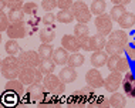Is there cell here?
<instances>
[{
  "instance_id": "obj_1",
  "label": "cell",
  "mask_w": 135,
  "mask_h": 108,
  "mask_svg": "<svg viewBox=\"0 0 135 108\" xmlns=\"http://www.w3.org/2000/svg\"><path fill=\"white\" fill-rule=\"evenodd\" d=\"M21 66L19 57L16 56H7L6 58L2 60V75L7 80H13V78H19Z\"/></svg>"
},
{
  "instance_id": "obj_2",
  "label": "cell",
  "mask_w": 135,
  "mask_h": 108,
  "mask_svg": "<svg viewBox=\"0 0 135 108\" xmlns=\"http://www.w3.org/2000/svg\"><path fill=\"white\" fill-rule=\"evenodd\" d=\"M19 78L24 85H31L34 82H43V73L38 67H21Z\"/></svg>"
},
{
  "instance_id": "obj_3",
  "label": "cell",
  "mask_w": 135,
  "mask_h": 108,
  "mask_svg": "<svg viewBox=\"0 0 135 108\" xmlns=\"http://www.w3.org/2000/svg\"><path fill=\"white\" fill-rule=\"evenodd\" d=\"M43 84H44L46 90L50 92V94L54 95H61L65 91V82L61 81V78L58 75H54L53 73L46 74L44 80H43Z\"/></svg>"
},
{
  "instance_id": "obj_4",
  "label": "cell",
  "mask_w": 135,
  "mask_h": 108,
  "mask_svg": "<svg viewBox=\"0 0 135 108\" xmlns=\"http://www.w3.org/2000/svg\"><path fill=\"white\" fill-rule=\"evenodd\" d=\"M71 10L74 13V17L77 19V23H88L91 20V9H88V6L85 4V2L83 0H77V2L73 3Z\"/></svg>"
},
{
  "instance_id": "obj_5",
  "label": "cell",
  "mask_w": 135,
  "mask_h": 108,
  "mask_svg": "<svg viewBox=\"0 0 135 108\" xmlns=\"http://www.w3.org/2000/svg\"><path fill=\"white\" fill-rule=\"evenodd\" d=\"M46 91L47 90H46L43 82H34V84L28 85V88H27V92H26V94L28 95L27 100L28 101H33V102L44 101V98L47 97Z\"/></svg>"
},
{
  "instance_id": "obj_6",
  "label": "cell",
  "mask_w": 135,
  "mask_h": 108,
  "mask_svg": "<svg viewBox=\"0 0 135 108\" xmlns=\"http://www.w3.org/2000/svg\"><path fill=\"white\" fill-rule=\"evenodd\" d=\"M19 61H20L21 67H38L40 63H41V57H40L38 51L27 50V51L20 53Z\"/></svg>"
},
{
  "instance_id": "obj_7",
  "label": "cell",
  "mask_w": 135,
  "mask_h": 108,
  "mask_svg": "<svg viewBox=\"0 0 135 108\" xmlns=\"http://www.w3.org/2000/svg\"><path fill=\"white\" fill-rule=\"evenodd\" d=\"M94 23H95L97 31L100 34L109 36V33L112 31V19L107 13H103V14H100V16H97Z\"/></svg>"
},
{
  "instance_id": "obj_8",
  "label": "cell",
  "mask_w": 135,
  "mask_h": 108,
  "mask_svg": "<svg viewBox=\"0 0 135 108\" xmlns=\"http://www.w3.org/2000/svg\"><path fill=\"white\" fill-rule=\"evenodd\" d=\"M122 73L119 71H109L108 77L105 78L104 81V88L107 90L108 92H115L118 91L119 85L122 84Z\"/></svg>"
},
{
  "instance_id": "obj_9",
  "label": "cell",
  "mask_w": 135,
  "mask_h": 108,
  "mask_svg": "<svg viewBox=\"0 0 135 108\" xmlns=\"http://www.w3.org/2000/svg\"><path fill=\"white\" fill-rule=\"evenodd\" d=\"M7 37L9 38H24L27 36V27L24 24V21H16V23H10L9 28L6 30Z\"/></svg>"
},
{
  "instance_id": "obj_10",
  "label": "cell",
  "mask_w": 135,
  "mask_h": 108,
  "mask_svg": "<svg viewBox=\"0 0 135 108\" xmlns=\"http://www.w3.org/2000/svg\"><path fill=\"white\" fill-rule=\"evenodd\" d=\"M104 81H105V78H103L101 73L97 70L95 67L91 68V70H88L85 73V82L88 85H91L93 88H101V87H104Z\"/></svg>"
},
{
  "instance_id": "obj_11",
  "label": "cell",
  "mask_w": 135,
  "mask_h": 108,
  "mask_svg": "<svg viewBox=\"0 0 135 108\" xmlns=\"http://www.w3.org/2000/svg\"><path fill=\"white\" fill-rule=\"evenodd\" d=\"M61 46L71 53H78V50L81 48L80 38L75 34H64L61 38Z\"/></svg>"
},
{
  "instance_id": "obj_12",
  "label": "cell",
  "mask_w": 135,
  "mask_h": 108,
  "mask_svg": "<svg viewBox=\"0 0 135 108\" xmlns=\"http://www.w3.org/2000/svg\"><path fill=\"white\" fill-rule=\"evenodd\" d=\"M122 88L127 97L135 98V73H125L122 78Z\"/></svg>"
},
{
  "instance_id": "obj_13",
  "label": "cell",
  "mask_w": 135,
  "mask_h": 108,
  "mask_svg": "<svg viewBox=\"0 0 135 108\" xmlns=\"http://www.w3.org/2000/svg\"><path fill=\"white\" fill-rule=\"evenodd\" d=\"M4 90L16 92L20 98L24 95V92H26V91H24V84L21 82L20 78H13V80H9V81H7V84L4 85Z\"/></svg>"
},
{
  "instance_id": "obj_14",
  "label": "cell",
  "mask_w": 135,
  "mask_h": 108,
  "mask_svg": "<svg viewBox=\"0 0 135 108\" xmlns=\"http://www.w3.org/2000/svg\"><path fill=\"white\" fill-rule=\"evenodd\" d=\"M107 61H108V53L104 51V50L94 51L93 56H91V64L95 68H101V67L107 66Z\"/></svg>"
},
{
  "instance_id": "obj_15",
  "label": "cell",
  "mask_w": 135,
  "mask_h": 108,
  "mask_svg": "<svg viewBox=\"0 0 135 108\" xmlns=\"http://www.w3.org/2000/svg\"><path fill=\"white\" fill-rule=\"evenodd\" d=\"M58 77L61 78V81H63V82H65V84H70V82H73V81L77 80V71H75L74 67L67 66V67L61 68V71H60V74H58Z\"/></svg>"
},
{
  "instance_id": "obj_16",
  "label": "cell",
  "mask_w": 135,
  "mask_h": 108,
  "mask_svg": "<svg viewBox=\"0 0 135 108\" xmlns=\"http://www.w3.org/2000/svg\"><path fill=\"white\" fill-rule=\"evenodd\" d=\"M68 50H65L63 46L58 48H54V54H53V60L54 63L57 64V66H64V64H67L68 61Z\"/></svg>"
},
{
  "instance_id": "obj_17",
  "label": "cell",
  "mask_w": 135,
  "mask_h": 108,
  "mask_svg": "<svg viewBox=\"0 0 135 108\" xmlns=\"http://www.w3.org/2000/svg\"><path fill=\"white\" fill-rule=\"evenodd\" d=\"M105 44H107V38L105 36L97 33L91 37V51H100V50L105 48Z\"/></svg>"
},
{
  "instance_id": "obj_18",
  "label": "cell",
  "mask_w": 135,
  "mask_h": 108,
  "mask_svg": "<svg viewBox=\"0 0 135 108\" xmlns=\"http://www.w3.org/2000/svg\"><path fill=\"white\" fill-rule=\"evenodd\" d=\"M108 40L115 41V43H118V44H121V46L125 47L127 43H128V34H127L122 28H121V30H114V31H111V33H109Z\"/></svg>"
},
{
  "instance_id": "obj_19",
  "label": "cell",
  "mask_w": 135,
  "mask_h": 108,
  "mask_svg": "<svg viewBox=\"0 0 135 108\" xmlns=\"http://www.w3.org/2000/svg\"><path fill=\"white\" fill-rule=\"evenodd\" d=\"M38 36H40L41 43H51V41H54V38H56V31H54V28L51 26L43 27V28H40Z\"/></svg>"
},
{
  "instance_id": "obj_20",
  "label": "cell",
  "mask_w": 135,
  "mask_h": 108,
  "mask_svg": "<svg viewBox=\"0 0 135 108\" xmlns=\"http://www.w3.org/2000/svg\"><path fill=\"white\" fill-rule=\"evenodd\" d=\"M117 23H118L119 27H122V28H131V27H134V24H135V14L131 13V12H125L121 16V19L117 21Z\"/></svg>"
},
{
  "instance_id": "obj_21",
  "label": "cell",
  "mask_w": 135,
  "mask_h": 108,
  "mask_svg": "<svg viewBox=\"0 0 135 108\" xmlns=\"http://www.w3.org/2000/svg\"><path fill=\"white\" fill-rule=\"evenodd\" d=\"M104 50L108 53V56H114V54H119V56H122V53H125V47H124V46L118 44V43H115V41H111V40L107 41Z\"/></svg>"
},
{
  "instance_id": "obj_22",
  "label": "cell",
  "mask_w": 135,
  "mask_h": 108,
  "mask_svg": "<svg viewBox=\"0 0 135 108\" xmlns=\"http://www.w3.org/2000/svg\"><path fill=\"white\" fill-rule=\"evenodd\" d=\"M56 16H57V21L64 23V24L71 23V21L75 19V17H74V13H73L71 9H60V12H58Z\"/></svg>"
},
{
  "instance_id": "obj_23",
  "label": "cell",
  "mask_w": 135,
  "mask_h": 108,
  "mask_svg": "<svg viewBox=\"0 0 135 108\" xmlns=\"http://www.w3.org/2000/svg\"><path fill=\"white\" fill-rule=\"evenodd\" d=\"M38 54L41 57V60H51L54 54V48L51 47L50 43H41L38 47Z\"/></svg>"
},
{
  "instance_id": "obj_24",
  "label": "cell",
  "mask_w": 135,
  "mask_h": 108,
  "mask_svg": "<svg viewBox=\"0 0 135 108\" xmlns=\"http://www.w3.org/2000/svg\"><path fill=\"white\" fill-rule=\"evenodd\" d=\"M24 13L23 7H13V9L9 10V19H10V23H16V21H23L24 20Z\"/></svg>"
},
{
  "instance_id": "obj_25",
  "label": "cell",
  "mask_w": 135,
  "mask_h": 108,
  "mask_svg": "<svg viewBox=\"0 0 135 108\" xmlns=\"http://www.w3.org/2000/svg\"><path fill=\"white\" fill-rule=\"evenodd\" d=\"M109 105L111 107H125L127 105V97L122 95L121 92H112L109 97Z\"/></svg>"
},
{
  "instance_id": "obj_26",
  "label": "cell",
  "mask_w": 135,
  "mask_h": 108,
  "mask_svg": "<svg viewBox=\"0 0 135 108\" xmlns=\"http://www.w3.org/2000/svg\"><path fill=\"white\" fill-rule=\"evenodd\" d=\"M4 50H6L7 56H16L17 53H20V50H21V48H20L19 43L14 40V38H10L9 41H6Z\"/></svg>"
},
{
  "instance_id": "obj_27",
  "label": "cell",
  "mask_w": 135,
  "mask_h": 108,
  "mask_svg": "<svg viewBox=\"0 0 135 108\" xmlns=\"http://www.w3.org/2000/svg\"><path fill=\"white\" fill-rule=\"evenodd\" d=\"M84 56L83 54H80V53H73L70 57H68V61H67V66H70V67H74V68H77V67H81L83 64H84Z\"/></svg>"
},
{
  "instance_id": "obj_28",
  "label": "cell",
  "mask_w": 135,
  "mask_h": 108,
  "mask_svg": "<svg viewBox=\"0 0 135 108\" xmlns=\"http://www.w3.org/2000/svg\"><path fill=\"white\" fill-rule=\"evenodd\" d=\"M121 58H122V56H119V54L109 56V57H108V61H107L108 70H109V71H118L119 64H121Z\"/></svg>"
},
{
  "instance_id": "obj_29",
  "label": "cell",
  "mask_w": 135,
  "mask_h": 108,
  "mask_svg": "<svg viewBox=\"0 0 135 108\" xmlns=\"http://www.w3.org/2000/svg\"><path fill=\"white\" fill-rule=\"evenodd\" d=\"M105 9H107V4H105L104 0H94L91 3V13L95 14V16L105 13Z\"/></svg>"
},
{
  "instance_id": "obj_30",
  "label": "cell",
  "mask_w": 135,
  "mask_h": 108,
  "mask_svg": "<svg viewBox=\"0 0 135 108\" xmlns=\"http://www.w3.org/2000/svg\"><path fill=\"white\" fill-rule=\"evenodd\" d=\"M57 64L54 63V60L51 58V60H41V63H40V66H38V68H40V71H41L43 74H50V73H53L54 71V67H56Z\"/></svg>"
},
{
  "instance_id": "obj_31",
  "label": "cell",
  "mask_w": 135,
  "mask_h": 108,
  "mask_svg": "<svg viewBox=\"0 0 135 108\" xmlns=\"http://www.w3.org/2000/svg\"><path fill=\"white\" fill-rule=\"evenodd\" d=\"M125 6L124 4H115L114 7L111 9V13H109V16H111L112 21H118L119 19H121V16L124 13H125Z\"/></svg>"
},
{
  "instance_id": "obj_32",
  "label": "cell",
  "mask_w": 135,
  "mask_h": 108,
  "mask_svg": "<svg viewBox=\"0 0 135 108\" xmlns=\"http://www.w3.org/2000/svg\"><path fill=\"white\" fill-rule=\"evenodd\" d=\"M20 100V97L16 94V92L13 91H7V90H4V94H3V101H4L6 104H12V105H16L17 101Z\"/></svg>"
},
{
  "instance_id": "obj_33",
  "label": "cell",
  "mask_w": 135,
  "mask_h": 108,
  "mask_svg": "<svg viewBox=\"0 0 135 108\" xmlns=\"http://www.w3.org/2000/svg\"><path fill=\"white\" fill-rule=\"evenodd\" d=\"M74 34L77 37H83V36L90 34V27L87 23H77V26L74 27Z\"/></svg>"
},
{
  "instance_id": "obj_34",
  "label": "cell",
  "mask_w": 135,
  "mask_h": 108,
  "mask_svg": "<svg viewBox=\"0 0 135 108\" xmlns=\"http://www.w3.org/2000/svg\"><path fill=\"white\" fill-rule=\"evenodd\" d=\"M23 10L27 16H36L38 12V6H37V3H34V2H28V3H24Z\"/></svg>"
},
{
  "instance_id": "obj_35",
  "label": "cell",
  "mask_w": 135,
  "mask_h": 108,
  "mask_svg": "<svg viewBox=\"0 0 135 108\" xmlns=\"http://www.w3.org/2000/svg\"><path fill=\"white\" fill-rule=\"evenodd\" d=\"M0 30L2 31H6L7 28L10 26V19H9V14L4 13V10H2V13H0Z\"/></svg>"
},
{
  "instance_id": "obj_36",
  "label": "cell",
  "mask_w": 135,
  "mask_h": 108,
  "mask_svg": "<svg viewBox=\"0 0 135 108\" xmlns=\"http://www.w3.org/2000/svg\"><path fill=\"white\" fill-rule=\"evenodd\" d=\"M57 20V16H54L51 12H47L44 16L41 17V21L44 26H54V23H56Z\"/></svg>"
},
{
  "instance_id": "obj_37",
  "label": "cell",
  "mask_w": 135,
  "mask_h": 108,
  "mask_svg": "<svg viewBox=\"0 0 135 108\" xmlns=\"http://www.w3.org/2000/svg\"><path fill=\"white\" fill-rule=\"evenodd\" d=\"M125 56L129 58V61H135V40L132 43H127V46H125Z\"/></svg>"
},
{
  "instance_id": "obj_38",
  "label": "cell",
  "mask_w": 135,
  "mask_h": 108,
  "mask_svg": "<svg viewBox=\"0 0 135 108\" xmlns=\"http://www.w3.org/2000/svg\"><path fill=\"white\" fill-rule=\"evenodd\" d=\"M41 7L44 12H53L56 7H58V3H57V0H43Z\"/></svg>"
},
{
  "instance_id": "obj_39",
  "label": "cell",
  "mask_w": 135,
  "mask_h": 108,
  "mask_svg": "<svg viewBox=\"0 0 135 108\" xmlns=\"http://www.w3.org/2000/svg\"><path fill=\"white\" fill-rule=\"evenodd\" d=\"M80 38V44H81V48L83 50H91V37L88 36H83V37H78Z\"/></svg>"
},
{
  "instance_id": "obj_40",
  "label": "cell",
  "mask_w": 135,
  "mask_h": 108,
  "mask_svg": "<svg viewBox=\"0 0 135 108\" xmlns=\"http://www.w3.org/2000/svg\"><path fill=\"white\" fill-rule=\"evenodd\" d=\"M57 3L60 9H71L74 0H57Z\"/></svg>"
},
{
  "instance_id": "obj_41",
  "label": "cell",
  "mask_w": 135,
  "mask_h": 108,
  "mask_svg": "<svg viewBox=\"0 0 135 108\" xmlns=\"http://www.w3.org/2000/svg\"><path fill=\"white\" fill-rule=\"evenodd\" d=\"M7 4H9L10 9H13V7H23L24 2L23 0H7Z\"/></svg>"
},
{
  "instance_id": "obj_42",
  "label": "cell",
  "mask_w": 135,
  "mask_h": 108,
  "mask_svg": "<svg viewBox=\"0 0 135 108\" xmlns=\"http://www.w3.org/2000/svg\"><path fill=\"white\" fill-rule=\"evenodd\" d=\"M114 4H124V6H127V4H129L131 3V0H111Z\"/></svg>"
},
{
  "instance_id": "obj_43",
  "label": "cell",
  "mask_w": 135,
  "mask_h": 108,
  "mask_svg": "<svg viewBox=\"0 0 135 108\" xmlns=\"http://www.w3.org/2000/svg\"><path fill=\"white\" fill-rule=\"evenodd\" d=\"M98 104H100V107H108V105H109V98H108V100L103 98V100H101V102L98 101Z\"/></svg>"
},
{
  "instance_id": "obj_44",
  "label": "cell",
  "mask_w": 135,
  "mask_h": 108,
  "mask_svg": "<svg viewBox=\"0 0 135 108\" xmlns=\"http://www.w3.org/2000/svg\"><path fill=\"white\" fill-rule=\"evenodd\" d=\"M7 6H9L7 4V0H0V7H2V10H4Z\"/></svg>"
}]
</instances>
